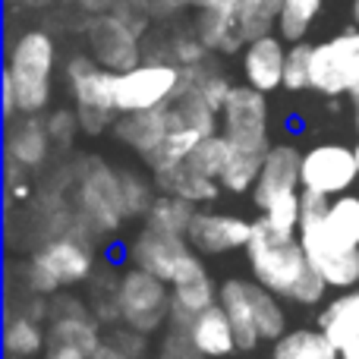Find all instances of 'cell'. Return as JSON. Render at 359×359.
Here are the masks:
<instances>
[{
	"label": "cell",
	"instance_id": "cell-22",
	"mask_svg": "<svg viewBox=\"0 0 359 359\" xmlns=\"http://www.w3.org/2000/svg\"><path fill=\"white\" fill-rule=\"evenodd\" d=\"M211 303H217V290H215L208 274L170 287V316H168L170 328L186 331L192 318H196L202 309H208Z\"/></svg>",
	"mask_w": 359,
	"mask_h": 359
},
{
	"label": "cell",
	"instance_id": "cell-24",
	"mask_svg": "<svg viewBox=\"0 0 359 359\" xmlns=\"http://www.w3.org/2000/svg\"><path fill=\"white\" fill-rule=\"evenodd\" d=\"M192 29H196L198 38L208 44L211 54H236V50L246 48V38H243L236 16H224V13L198 10Z\"/></svg>",
	"mask_w": 359,
	"mask_h": 359
},
{
	"label": "cell",
	"instance_id": "cell-40",
	"mask_svg": "<svg viewBox=\"0 0 359 359\" xmlns=\"http://www.w3.org/2000/svg\"><path fill=\"white\" fill-rule=\"evenodd\" d=\"M48 359H92V353H86V350L73 347V344H50Z\"/></svg>",
	"mask_w": 359,
	"mask_h": 359
},
{
	"label": "cell",
	"instance_id": "cell-4",
	"mask_svg": "<svg viewBox=\"0 0 359 359\" xmlns=\"http://www.w3.org/2000/svg\"><path fill=\"white\" fill-rule=\"evenodd\" d=\"M92 268H95V252L86 240L57 236V240L44 243L32 255L29 268H25V284L38 297H54L63 287H76L82 280H88Z\"/></svg>",
	"mask_w": 359,
	"mask_h": 359
},
{
	"label": "cell",
	"instance_id": "cell-6",
	"mask_svg": "<svg viewBox=\"0 0 359 359\" xmlns=\"http://www.w3.org/2000/svg\"><path fill=\"white\" fill-rule=\"evenodd\" d=\"M183 88V67H177L168 57L142 60L126 73H117V111H155L177 98Z\"/></svg>",
	"mask_w": 359,
	"mask_h": 359
},
{
	"label": "cell",
	"instance_id": "cell-15",
	"mask_svg": "<svg viewBox=\"0 0 359 359\" xmlns=\"http://www.w3.org/2000/svg\"><path fill=\"white\" fill-rule=\"evenodd\" d=\"M240 69L243 79L249 86H255L259 92H278L284 88V67H287V48L280 35H262L246 41V48L240 50Z\"/></svg>",
	"mask_w": 359,
	"mask_h": 359
},
{
	"label": "cell",
	"instance_id": "cell-27",
	"mask_svg": "<svg viewBox=\"0 0 359 359\" xmlns=\"http://www.w3.org/2000/svg\"><path fill=\"white\" fill-rule=\"evenodd\" d=\"M50 344H73V347L95 353L101 344L98 334V322L88 318L86 312H57L54 325H50Z\"/></svg>",
	"mask_w": 359,
	"mask_h": 359
},
{
	"label": "cell",
	"instance_id": "cell-21",
	"mask_svg": "<svg viewBox=\"0 0 359 359\" xmlns=\"http://www.w3.org/2000/svg\"><path fill=\"white\" fill-rule=\"evenodd\" d=\"M271 359H341V347L322 328H293L274 341Z\"/></svg>",
	"mask_w": 359,
	"mask_h": 359
},
{
	"label": "cell",
	"instance_id": "cell-11",
	"mask_svg": "<svg viewBox=\"0 0 359 359\" xmlns=\"http://www.w3.org/2000/svg\"><path fill=\"white\" fill-rule=\"evenodd\" d=\"M303 189L318 192V196H341L359 180L356 151L341 142H322L303 155V168H299Z\"/></svg>",
	"mask_w": 359,
	"mask_h": 359
},
{
	"label": "cell",
	"instance_id": "cell-41",
	"mask_svg": "<svg viewBox=\"0 0 359 359\" xmlns=\"http://www.w3.org/2000/svg\"><path fill=\"white\" fill-rule=\"evenodd\" d=\"M151 6H155V16H174L186 6H196V0H151Z\"/></svg>",
	"mask_w": 359,
	"mask_h": 359
},
{
	"label": "cell",
	"instance_id": "cell-31",
	"mask_svg": "<svg viewBox=\"0 0 359 359\" xmlns=\"http://www.w3.org/2000/svg\"><path fill=\"white\" fill-rule=\"evenodd\" d=\"M322 13V0H284L280 10V22H278V35L284 41H306L312 22Z\"/></svg>",
	"mask_w": 359,
	"mask_h": 359
},
{
	"label": "cell",
	"instance_id": "cell-19",
	"mask_svg": "<svg viewBox=\"0 0 359 359\" xmlns=\"http://www.w3.org/2000/svg\"><path fill=\"white\" fill-rule=\"evenodd\" d=\"M151 180L161 192H170V196H183L189 202H215L221 196L224 186L217 183L215 177L202 174L196 170L189 161H177L170 168H161V170H151Z\"/></svg>",
	"mask_w": 359,
	"mask_h": 359
},
{
	"label": "cell",
	"instance_id": "cell-9",
	"mask_svg": "<svg viewBox=\"0 0 359 359\" xmlns=\"http://www.w3.org/2000/svg\"><path fill=\"white\" fill-rule=\"evenodd\" d=\"M221 133L252 151H268V101L255 86H233L221 107Z\"/></svg>",
	"mask_w": 359,
	"mask_h": 359
},
{
	"label": "cell",
	"instance_id": "cell-16",
	"mask_svg": "<svg viewBox=\"0 0 359 359\" xmlns=\"http://www.w3.org/2000/svg\"><path fill=\"white\" fill-rule=\"evenodd\" d=\"M114 136L123 145H130L133 151L149 161V158L158 155L164 142V133H168V104L155 107V111H136V114H120L114 120Z\"/></svg>",
	"mask_w": 359,
	"mask_h": 359
},
{
	"label": "cell",
	"instance_id": "cell-5",
	"mask_svg": "<svg viewBox=\"0 0 359 359\" xmlns=\"http://www.w3.org/2000/svg\"><path fill=\"white\" fill-rule=\"evenodd\" d=\"M170 316V284L133 265L117 280V318L139 334L158 331Z\"/></svg>",
	"mask_w": 359,
	"mask_h": 359
},
{
	"label": "cell",
	"instance_id": "cell-20",
	"mask_svg": "<svg viewBox=\"0 0 359 359\" xmlns=\"http://www.w3.org/2000/svg\"><path fill=\"white\" fill-rule=\"evenodd\" d=\"M48 145H50L48 123H41L38 114H22V120L13 123L10 130L6 151H10V161L19 164V168H38L48 158Z\"/></svg>",
	"mask_w": 359,
	"mask_h": 359
},
{
	"label": "cell",
	"instance_id": "cell-12",
	"mask_svg": "<svg viewBox=\"0 0 359 359\" xmlns=\"http://www.w3.org/2000/svg\"><path fill=\"white\" fill-rule=\"evenodd\" d=\"M79 208L82 217L101 233H111L120 227L130 211L123 202V189H120V174L111 170L104 161H92L79 183Z\"/></svg>",
	"mask_w": 359,
	"mask_h": 359
},
{
	"label": "cell",
	"instance_id": "cell-32",
	"mask_svg": "<svg viewBox=\"0 0 359 359\" xmlns=\"http://www.w3.org/2000/svg\"><path fill=\"white\" fill-rule=\"evenodd\" d=\"M312 48L309 41H293L287 48V67H284V88L287 92H303L312 88Z\"/></svg>",
	"mask_w": 359,
	"mask_h": 359
},
{
	"label": "cell",
	"instance_id": "cell-13",
	"mask_svg": "<svg viewBox=\"0 0 359 359\" xmlns=\"http://www.w3.org/2000/svg\"><path fill=\"white\" fill-rule=\"evenodd\" d=\"M252 227H255V221H246L240 215L196 211L186 240L196 246L198 255H224V252H233V249H246Z\"/></svg>",
	"mask_w": 359,
	"mask_h": 359
},
{
	"label": "cell",
	"instance_id": "cell-47",
	"mask_svg": "<svg viewBox=\"0 0 359 359\" xmlns=\"http://www.w3.org/2000/svg\"><path fill=\"white\" fill-rule=\"evenodd\" d=\"M353 22L359 25V0H353Z\"/></svg>",
	"mask_w": 359,
	"mask_h": 359
},
{
	"label": "cell",
	"instance_id": "cell-35",
	"mask_svg": "<svg viewBox=\"0 0 359 359\" xmlns=\"http://www.w3.org/2000/svg\"><path fill=\"white\" fill-rule=\"evenodd\" d=\"M120 189H123V202L130 215H145L149 205L155 202L151 183L145 177H139L136 170H120Z\"/></svg>",
	"mask_w": 359,
	"mask_h": 359
},
{
	"label": "cell",
	"instance_id": "cell-18",
	"mask_svg": "<svg viewBox=\"0 0 359 359\" xmlns=\"http://www.w3.org/2000/svg\"><path fill=\"white\" fill-rule=\"evenodd\" d=\"M189 341L198 347V353L217 359V356H230L236 347V334H233V325H230L227 312H224L221 303H211L208 309H202L196 318L189 322L186 328Z\"/></svg>",
	"mask_w": 359,
	"mask_h": 359
},
{
	"label": "cell",
	"instance_id": "cell-48",
	"mask_svg": "<svg viewBox=\"0 0 359 359\" xmlns=\"http://www.w3.org/2000/svg\"><path fill=\"white\" fill-rule=\"evenodd\" d=\"M353 151H356V164H359V142H356V149H353Z\"/></svg>",
	"mask_w": 359,
	"mask_h": 359
},
{
	"label": "cell",
	"instance_id": "cell-34",
	"mask_svg": "<svg viewBox=\"0 0 359 359\" xmlns=\"http://www.w3.org/2000/svg\"><path fill=\"white\" fill-rule=\"evenodd\" d=\"M208 44L198 38V32H177V35H170V48H168V60H174L177 67L189 69V67H202L205 60H208Z\"/></svg>",
	"mask_w": 359,
	"mask_h": 359
},
{
	"label": "cell",
	"instance_id": "cell-17",
	"mask_svg": "<svg viewBox=\"0 0 359 359\" xmlns=\"http://www.w3.org/2000/svg\"><path fill=\"white\" fill-rule=\"evenodd\" d=\"M217 303L224 306L230 325L236 334V347L240 350H255L262 341L259 322H255V306H252V293H249V280L243 278H227L217 287Z\"/></svg>",
	"mask_w": 359,
	"mask_h": 359
},
{
	"label": "cell",
	"instance_id": "cell-26",
	"mask_svg": "<svg viewBox=\"0 0 359 359\" xmlns=\"http://www.w3.org/2000/svg\"><path fill=\"white\" fill-rule=\"evenodd\" d=\"M262 161H265V151H252L230 142L227 158L221 164V174H217V183L227 192H249L262 174Z\"/></svg>",
	"mask_w": 359,
	"mask_h": 359
},
{
	"label": "cell",
	"instance_id": "cell-3",
	"mask_svg": "<svg viewBox=\"0 0 359 359\" xmlns=\"http://www.w3.org/2000/svg\"><path fill=\"white\" fill-rule=\"evenodd\" d=\"M67 86L76 98L79 126L86 133H101L114 126L117 111V73L101 67L92 54H73L67 60Z\"/></svg>",
	"mask_w": 359,
	"mask_h": 359
},
{
	"label": "cell",
	"instance_id": "cell-44",
	"mask_svg": "<svg viewBox=\"0 0 359 359\" xmlns=\"http://www.w3.org/2000/svg\"><path fill=\"white\" fill-rule=\"evenodd\" d=\"M341 359H359V337L350 341L347 347H341Z\"/></svg>",
	"mask_w": 359,
	"mask_h": 359
},
{
	"label": "cell",
	"instance_id": "cell-45",
	"mask_svg": "<svg viewBox=\"0 0 359 359\" xmlns=\"http://www.w3.org/2000/svg\"><path fill=\"white\" fill-rule=\"evenodd\" d=\"M13 4H19V6H32V10H38V6H50V4H57V0H13Z\"/></svg>",
	"mask_w": 359,
	"mask_h": 359
},
{
	"label": "cell",
	"instance_id": "cell-30",
	"mask_svg": "<svg viewBox=\"0 0 359 359\" xmlns=\"http://www.w3.org/2000/svg\"><path fill=\"white\" fill-rule=\"evenodd\" d=\"M6 353L16 356V359H32L44 350V331L38 328V318L35 316H16L6 322Z\"/></svg>",
	"mask_w": 359,
	"mask_h": 359
},
{
	"label": "cell",
	"instance_id": "cell-36",
	"mask_svg": "<svg viewBox=\"0 0 359 359\" xmlns=\"http://www.w3.org/2000/svg\"><path fill=\"white\" fill-rule=\"evenodd\" d=\"M111 13L117 19H123L136 35H145L149 25H151V19H155V6H151V0H117Z\"/></svg>",
	"mask_w": 359,
	"mask_h": 359
},
{
	"label": "cell",
	"instance_id": "cell-25",
	"mask_svg": "<svg viewBox=\"0 0 359 359\" xmlns=\"http://www.w3.org/2000/svg\"><path fill=\"white\" fill-rule=\"evenodd\" d=\"M318 328L328 331V337L337 347H347L350 341L359 337V287L350 293L337 297L334 303H328L318 316Z\"/></svg>",
	"mask_w": 359,
	"mask_h": 359
},
{
	"label": "cell",
	"instance_id": "cell-14",
	"mask_svg": "<svg viewBox=\"0 0 359 359\" xmlns=\"http://www.w3.org/2000/svg\"><path fill=\"white\" fill-rule=\"evenodd\" d=\"M299 168H303V155H299L293 145H287V142L271 145V149L265 151V161H262V174L252 186L255 208L265 211L271 202H278V198L303 189Z\"/></svg>",
	"mask_w": 359,
	"mask_h": 359
},
{
	"label": "cell",
	"instance_id": "cell-38",
	"mask_svg": "<svg viewBox=\"0 0 359 359\" xmlns=\"http://www.w3.org/2000/svg\"><path fill=\"white\" fill-rule=\"evenodd\" d=\"M44 123H48V133L54 142H69V139L76 136V130H79V114L57 111V114H50Z\"/></svg>",
	"mask_w": 359,
	"mask_h": 359
},
{
	"label": "cell",
	"instance_id": "cell-29",
	"mask_svg": "<svg viewBox=\"0 0 359 359\" xmlns=\"http://www.w3.org/2000/svg\"><path fill=\"white\" fill-rule=\"evenodd\" d=\"M249 293H252L255 322H259L262 341H278L287 331V312H284V306H280V297L271 293L268 287H262L259 280H249Z\"/></svg>",
	"mask_w": 359,
	"mask_h": 359
},
{
	"label": "cell",
	"instance_id": "cell-1",
	"mask_svg": "<svg viewBox=\"0 0 359 359\" xmlns=\"http://www.w3.org/2000/svg\"><path fill=\"white\" fill-rule=\"evenodd\" d=\"M246 259L252 268V278L280 299H293L299 306H316L325 299L328 284L312 268L299 233H280L265 221H255L252 236L246 243Z\"/></svg>",
	"mask_w": 359,
	"mask_h": 359
},
{
	"label": "cell",
	"instance_id": "cell-10",
	"mask_svg": "<svg viewBox=\"0 0 359 359\" xmlns=\"http://www.w3.org/2000/svg\"><path fill=\"white\" fill-rule=\"evenodd\" d=\"M142 35L130 29L123 19H117L111 10L95 13L86 22V44L88 54L101 63V67L114 69V73H126L136 63H142Z\"/></svg>",
	"mask_w": 359,
	"mask_h": 359
},
{
	"label": "cell",
	"instance_id": "cell-33",
	"mask_svg": "<svg viewBox=\"0 0 359 359\" xmlns=\"http://www.w3.org/2000/svg\"><path fill=\"white\" fill-rule=\"evenodd\" d=\"M299 217H303V189L278 198L262 211V221L271 230H280V233H299Z\"/></svg>",
	"mask_w": 359,
	"mask_h": 359
},
{
	"label": "cell",
	"instance_id": "cell-37",
	"mask_svg": "<svg viewBox=\"0 0 359 359\" xmlns=\"http://www.w3.org/2000/svg\"><path fill=\"white\" fill-rule=\"evenodd\" d=\"M161 359H208L198 353V347L189 341V334L180 328H170V334L161 344Z\"/></svg>",
	"mask_w": 359,
	"mask_h": 359
},
{
	"label": "cell",
	"instance_id": "cell-8",
	"mask_svg": "<svg viewBox=\"0 0 359 359\" xmlns=\"http://www.w3.org/2000/svg\"><path fill=\"white\" fill-rule=\"evenodd\" d=\"M312 88L328 98L359 88V25L312 48Z\"/></svg>",
	"mask_w": 359,
	"mask_h": 359
},
{
	"label": "cell",
	"instance_id": "cell-46",
	"mask_svg": "<svg viewBox=\"0 0 359 359\" xmlns=\"http://www.w3.org/2000/svg\"><path fill=\"white\" fill-rule=\"evenodd\" d=\"M350 98H353V114H356V130H359V88L353 95H350Z\"/></svg>",
	"mask_w": 359,
	"mask_h": 359
},
{
	"label": "cell",
	"instance_id": "cell-23",
	"mask_svg": "<svg viewBox=\"0 0 359 359\" xmlns=\"http://www.w3.org/2000/svg\"><path fill=\"white\" fill-rule=\"evenodd\" d=\"M196 202L183 196H170V192H161L155 196V202L145 211V227L158 230V233H174V236H186L189 233V224L196 217Z\"/></svg>",
	"mask_w": 359,
	"mask_h": 359
},
{
	"label": "cell",
	"instance_id": "cell-39",
	"mask_svg": "<svg viewBox=\"0 0 359 359\" xmlns=\"http://www.w3.org/2000/svg\"><path fill=\"white\" fill-rule=\"evenodd\" d=\"M196 10H208V13H224V16H236L240 0H196Z\"/></svg>",
	"mask_w": 359,
	"mask_h": 359
},
{
	"label": "cell",
	"instance_id": "cell-42",
	"mask_svg": "<svg viewBox=\"0 0 359 359\" xmlns=\"http://www.w3.org/2000/svg\"><path fill=\"white\" fill-rule=\"evenodd\" d=\"M92 359H139V356L126 353V350H120L117 344H111V341H101L98 350L92 353Z\"/></svg>",
	"mask_w": 359,
	"mask_h": 359
},
{
	"label": "cell",
	"instance_id": "cell-28",
	"mask_svg": "<svg viewBox=\"0 0 359 359\" xmlns=\"http://www.w3.org/2000/svg\"><path fill=\"white\" fill-rule=\"evenodd\" d=\"M280 10H284V0H240V10H236V22L246 41L262 35H271L280 22Z\"/></svg>",
	"mask_w": 359,
	"mask_h": 359
},
{
	"label": "cell",
	"instance_id": "cell-2",
	"mask_svg": "<svg viewBox=\"0 0 359 359\" xmlns=\"http://www.w3.org/2000/svg\"><path fill=\"white\" fill-rule=\"evenodd\" d=\"M57 67V44L44 29H25L13 41L4 76L16 92L19 114H41L50 104V79Z\"/></svg>",
	"mask_w": 359,
	"mask_h": 359
},
{
	"label": "cell",
	"instance_id": "cell-43",
	"mask_svg": "<svg viewBox=\"0 0 359 359\" xmlns=\"http://www.w3.org/2000/svg\"><path fill=\"white\" fill-rule=\"evenodd\" d=\"M73 4L79 6L82 13L95 16V13H107V10H114V4H117V0H73Z\"/></svg>",
	"mask_w": 359,
	"mask_h": 359
},
{
	"label": "cell",
	"instance_id": "cell-7",
	"mask_svg": "<svg viewBox=\"0 0 359 359\" xmlns=\"http://www.w3.org/2000/svg\"><path fill=\"white\" fill-rule=\"evenodd\" d=\"M130 259H133V265L158 274V278L170 287L186 284V280L205 274L202 259H198L196 246H192L186 236L158 233V230H149V227H145L142 233L136 236V243L130 246Z\"/></svg>",
	"mask_w": 359,
	"mask_h": 359
}]
</instances>
